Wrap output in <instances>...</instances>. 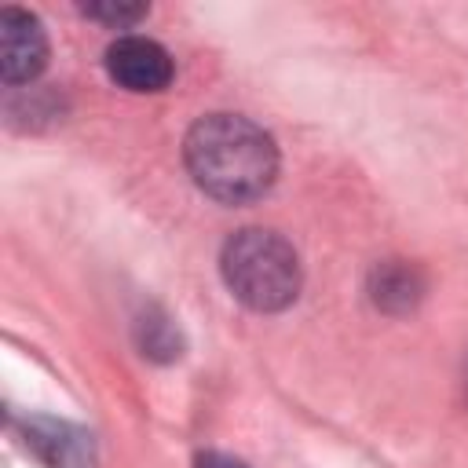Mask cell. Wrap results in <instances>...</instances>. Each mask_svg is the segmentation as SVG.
<instances>
[{"label":"cell","mask_w":468,"mask_h":468,"mask_svg":"<svg viewBox=\"0 0 468 468\" xmlns=\"http://www.w3.org/2000/svg\"><path fill=\"white\" fill-rule=\"evenodd\" d=\"M464 395H468V358H464Z\"/></svg>","instance_id":"30bf717a"},{"label":"cell","mask_w":468,"mask_h":468,"mask_svg":"<svg viewBox=\"0 0 468 468\" xmlns=\"http://www.w3.org/2000/svg\"><path fill=\"white\" fill-rule=\"evenodd\" d=\"M366 292L377 311L410 314L424 300L428 282H424V271L410 260H380V263H373V271L366 278Z\"/></svg>","instance_id":"8992f818"},{"label":"cell","mask_w":468,"mask_h":468,"mask_svg":"<svg viewBox=\"0 0 468 468\" xmlns=\"http://www.w3.org/2000/svg\"><path fill=\"white\" fill-rule=\"evenodd\" d=\"M106 73L124 91L143 95V91H165L176 77V66H172V55L157 40L128 33L106 48Z\"/></svg>","instance_id":"277c9868"},{"label":"cell","mask_w":468,"mask_h":468,"mask_svg":"<svg viewBox=\"0 0 468 468\" xmlns=\"http://www.w3.org/2000/svg\"><path fill=\"white\" fill-rule=\"evenodd\" d=\"M80 11H84L88 18H95V22L110 26V29H128V26L143 22L150 7H146V4H117V0H99V4H80Z\"/></svg>","instance_id":"ba28073f"},{"label":"cell","mask_w":468,"mask_h":468,"mask_svg":"<svg viewBox=\"0 0 468 468\" xmlns=\"http://www.w3.org/2000/svg\"><path fill=\"white\" fill-rule=\"evenodd\" d=\"M26 446L48 464V468H91L95 461V442L91 431L55 420V417H26L22 420Z\"/></svg>","instance_id":"5b68a950"},{"label":"cell","mask_w":468,"mask_h":468,"mask_svg":"<svg viewBox=\"0 0 468 468\" xmlns=\"http://www.w3.org/2000/svg\"><path fill=\"white\" fill-rule=\"evenodd\" d=\"M194 468H249L245 461L230 457V453H219V450H205L194 457Z\"/></svg>","instance_id":"9c48e42d"},{"label":"cell","mask_w":468,"mask_h":468,"mask_svg":"<svg viewBox=\"0 0 468 468\" xmlns=\"http://www.w3.org/2000/svg\"><path fill=\"white\" fill-rule=\"evenodd\" d=\"M183 161L197 190L219 205H252L278 179V146L271 132L241 113H208L190 124Z\"/></svg>","instance_id":"6da1fadb"},{"label":"cell","mask_w":468,"mask_h":468,"mask_svg":"<svg viewBox=\"0 0 468 468\" xmlns=\"http://www.w3.org/2000/svg\"><path fill=\"white\" fill-rule=\"evenodd\" d=\"M135 344H139L143 358H154V362H176L183 355V333L172 322V314L161 311V307L139 311V318H135Z\"/></svg>","instance_id":"52a82bcc"},{"label":"cell","mask_w":468,"mask_h":468,"mask_svg":"<svg viewBox=\"0 0 468 468\" xmlns=\"http://www.w3.org/2000/svg\"><path fill=\"white\" fill-rule=\"evenodd\" d=\"M219 271L234 300H241L249 311H260V314L292 307L303 285V267L296 249L267 227L234 230L223 241Z\"/></svg>","instance_id":"7a4b0ae2"},{"label":"cell","mask_w":468,"mask_h":468,"mask_svg":"<svg viewBox=\"0 0 468 468\" xmlns=\"http://www.w3.org/2000/svg\"><path fill=\"white\" fill-rule=\"evenodd\" d=\"M48 66L44 22L26 7L0 11V77L4 84H29Z\"/></svg>","instance_id":"3957f363"}]
</instances>
